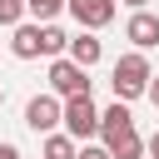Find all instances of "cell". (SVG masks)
Instances as JSON below:
<instances>
[{
	"label": "cell",
	"mask_w": 159,
	"mask_h": 159,
	"mask_svg": "<svg viewBox=\"0 0 159 159\" xmlns=\"http://www.w3.org/2000/svg\"><path fill=\"white\" fill-rule=\"evenodd\" d=\"M149 80H154V70H149V55H144V50H129V55H119V60H114L109 89H114V99L134 104V99H144V94H149Z\"/></svg>",
	"instance_id": "1"
},
{
	"label": "cell",
	"mask_w": 159,
	"mask_h": 159,
	"mask_svg": "<svg viewBox=\"0 0 159 159\" xmlns=\"http://www.w3.org/2000/svg\"><path fill=\"white\" fill-rule=\"evenodd\" d=\"M65 134L75 139V144H89L94 134H99V109H94V99L89 94H75V99H65Z\"/></svg>",
	"instance_id": "2"
},
{
	"label": "cell",
	"mask_w": 159,
	"mask_h": 159,
	"mask_svg": "<svg viewBox=\"0 0 159 159\" xmlns=\"http://www.w3.org/2000/svg\"><path fill=\"white\" fill-rule=\"evenodd\" d=\"M50 94H60V99L89 94V70H80L70 55H55L50 60Z\"/></svg>",
	"instance_id": "3"
},
{
	"label": "cell",
	"mask_w": 159,
	"mask_h": 159,
	"mask_svg": "<svg viewBox=\"0 0 159 159\" xmlns=\"http://www.w3.org/2000/svg\"><path fill=\"white\" fill-rule=\"evenodd\" d=\"M60 119H65V99H60V94H35V99L25 104V124H30L35 134H55Z\"/></svg>",
	"instance_id": "4"
},
{
	"label": "cell",
	"mask_w": 159,
	"mask_h": 159,
	"mask_svg": "<svg viewBox=\"0 0 159 159\" xmlns=\"http://www.w3.org/2000/svg\"><path fill=\"white\" fill-rule=\"evenodd\" d=\"M65 5H70V15H75L84 30H104V25L119 15V5H114V0H65Z\"/></svg>",
	"instance_id": "5"
},
{
	"label": "cell",
	"mask_w": 159,
	"mask_h": 159,
	"mask_svg": "<svg viewBox=\"0 0 159 159\" xmlns=\"http://www.w3.org/2000/svg\"><path fill=\"white\" fill-rule=\"evenodd\" d=\"M124 40H134V50H154V45H159V15L134 10L129 25H124Z\"/></svg>",
	"instance_id": "6"
},
{
	"label": "cell",
	"mask_w": 159,
	"mask_h": 159,
	"mask_svg": "<svg viewBox=\"0 0 159 159\" xmlns=\"http://www.w3.org/2000/svg\"><path fill=\"white\" fill-rule=\"evenodd\" d=\"M104 149H109L114 159H144V139H139V129H134V124H129V129L104 134Z\"/></svg>",
	"instance_id": "7"
},
{
	"label": "cell",
	"mask_w": 159,
	"mask_h": 159,
	"mask_svg": "<svg viewBox=\"0 0 159 159\" xmlns=\"http://www.w3.org/2000/svg\"><path fill=\"white\" fill-rule=\"evenodd\" d=\"M10 55H15V60H40V25L20 20L15 35H10Z\"/></svg>",
	"instance_id": "8"
},
{
	"label": "cell",
	"mask_w": 159,
	"mask_h": 159,
	"mask_svg": "<svg viewBox=\"0 0 159 159\" xmlns=\"http://www.w3.org/2000/svg\"><path fill=\"white\" fill-rule=\"evenodd\" d=\"M65 55H70L80 70H89V65H99V60H104V45L94 40V30H84V35H75V40H70V50H65Z\"/></svg>",
	"instance_id": "9"
},
{
	"label": "cell",
	"mask_w": 159,
	"mask_h": 159,
	"mask_svg": "<svg viewBox=\"0 0 159 159\" xmlns=\"http://www.w3.org/2000/svg\"><path fill=\"white\" fill-rule=\"evenodd\" d=\"M40 159H80V144H75L65 129H55V134H45V144H40Z\"/></svg>",
	"instance_id": "10"
},
{
	"label": "cell",
	"mask_w": 159,
	"mask_h": 159,
	"mask_svg": "<svg viewBox=\"0 0 159 159\" xmlns=\"http://www.w3.org/2000/svg\"><path fill=\"white\" fill-rule=\"evenodd\" d=\"M65 50H70V35H65L55 20H50V25H40V55H50V60H55V55H65Z\"/></svg>",
	"instance_id": "11"
},
{
	"label": "cell",
	"mask_w": 159,
	"mask_h": 159,
	"mask_svg": "<svg viewBox=\"0 0 159 159\" xmlns=\"http://www.w3.org/2000/svg\"><path fill=\"white\" fill-rule=\"evenodd\" d=\"M65 10V0H25V15H35V25H50Z\"/></svg>",
	"instance_id": "12"
},
{
	"label": "cell",
	"mask_w": 159,
	"mask_h": 159,
	"mask_svg": "<svg viewBox=\"0 0 159 159\" xmlns=\"http://www.w3.org/2000/svg\"><path fill=\"white\" fill-rule=\"evenodd\" d=\"M20 20H25V0H0V25H10V30H15Z\"/></svg>",
	"instance_id": "13"
},
{
	"label": "cell",
	"mask_w": 159,
	"mask_h": 159,
	"mask_svg": "<svg viewBox=\"0 0 159 159\" xmlns=\"http://www.w3.org/2000/svg\"><path fill=\"white\" fill-rule=\"evenodd\" d=\"M80 159H114L104 144H80Z\"/></svg>",
	"instance_id": "14"
},
{
	"label": "cell",
	"mask_w": 159,
	"mask_h": 159,
	"mask_svg": "<svg viewBox=\"0 0 159 159\" xmlns=\"http://www.w3.org/2000/svg\"><path fill=\"white\" fill-rule=\"evenodd\" d=\"M144 154H149V159H159V134H149V139H144Z\"/></svg>",
	"instance_id": "15"
},
{
	"label": "cell",
	"mask_w": 159,
	"mask_h": 159,
	"mask_svg": "<svg viewBox=\"0 0 159 159\" xmlns=\"http://www.w3.org/2000/svg\"><path fill=\"white\" fill-rule=\"evenodd\" d=\"M0 159H20V149H15L10 139H0Z\"/></svg>",
	"instance_id": "16"
},
{
	"label": "cell",
	"mask_w": 159,
	"mask_h": 159,
	"mask_svg": "<svg viewBox=\"0 0 159 159\" xmlns=\"http://www.w3.org/2000/svg\"><path fill=\"white\" fill-rule=\"evenodd\" d=\"M149 104H154V109H159V75H154V80H149Z\"/></svg>",
	"instance_id": "17"
},
{
	"label": "cell",
	"mask_w": 159,
	"mask_h": 159,
	"mask_svg": "<svg viewBox=\"0 0 159 159\" xmlns=\"http://www.w3.org/2000/svg\"><path fill=\"white\" fill-rule=\"evenodd\" d=\"M124 5H129V10H144V5H149V0H124Z\"/></svg>",
	"instance_id": "18"
},
{
	"label": "cell",
	"mask_w": 159,
	"mask_h": 159,
	"mask_svg": "<svg viewBox=\"0 0 159 159\" xmlns=\"http://www.w3.org/2000/svg\"><path fill=\"white\" fill-rule=\"evenodd\" d=\"M0 104H5V89H0Z\"/></svg>",
	"instance_id": "19"
}]
</instances>
